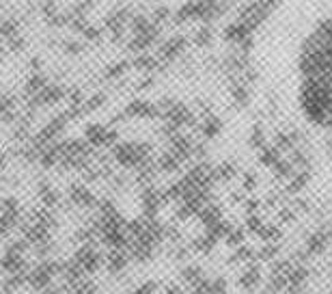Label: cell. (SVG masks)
<instances>
[{"mask_svg": "<svg viewBox=\"0 0 332 294\" xmlns=\"http://www.w3.org/2000/svg\"><path fill=\"white\" fill-rule=\"evenodd\" d=\"M293 95L302 121L332 167V5L306 24L298 39Z\"/></svg>", "mask_w": 332, "mask_h": 294, "instance_id": "1", "label": "cell"}]
</instances>
